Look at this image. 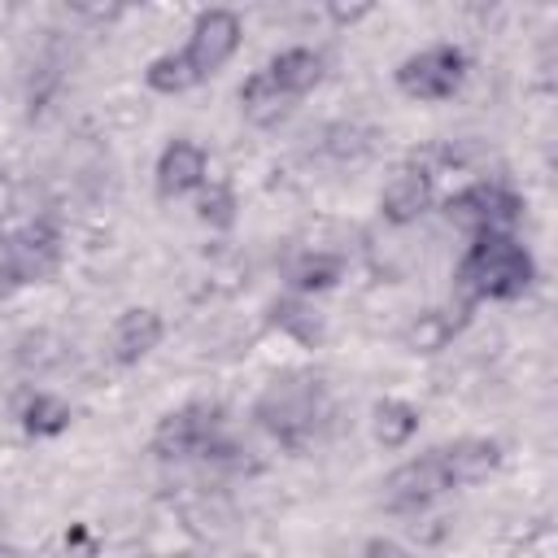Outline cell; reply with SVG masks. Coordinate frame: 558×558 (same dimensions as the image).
<instances>
[{"instance_id": "obj_19", "label": "cell", "mask_w": 558, "mask_h": 558, "mask_svg": "<svg viewBox=\"0 0 558 558\" xmlns=\"http://www.w3.org/2000/svg\"><path fill=\"white\" fill-rule=\"evenodd\" d=\"M275 327L279 331H288L292 340H301V344H318L323 340V318L314 314V305H305L301 296H288V301H275Z\"/></svg>"}, {"instance_id": "obj_12", "label": "cell", "mask_w": 558, "mask_h": 558, "mask_svg": "<svg viewBox=\"0 0 558 558\" xmlns=\"http://www.w3.org/2000/svg\"><path fill=\"white\" fill-rule=\"evenodd\" d=\"M432 205V174L423 166H401L388 183H384V196H379V214L392 222V227H410L418 222V214Z\"/></svg>"}, {"instance_id": "obj_15", "label": "cell", "mask_w": 558, "mask_h": 558, "mask_svg": "<svg viewBox=\"0 0 558 558\" xmlns=\"http://www.w3.org/2000/svg\"><path fill=\"white\" fill-rule=\"evenodd\" d=\"M13 357H17V366H22L26 375H48V371H57V366L70 362V340H65L61 331H52V327H31V331L17 340Z\"/></svg>"}, {"instance_id": "obj_20", "label": "cell", "mask_w": 558, "mask_h": 558, "mask_svg": "<svg viewBox=\"0 0 558 558\" xmlns=\"http://www.w3.org/2000/svg\"><path fill=\"white\" fill-rule=\"evenodd\" d=\"M22 427L35 432V436H57L70 427V405L52 392H31L26 405H22Z\"/></svg>"}, {"instance_id": "obj_23", "label": "cell", "mask_w": 558, "mask_h": 558, "mask_svg": "<svg viewBox=\"0 0 558 558\" xmlns=\"http://www.w3.org/2000/svg\"><path fill=\"white\" fill-rule=\"evenodd\" d=\"M327 153L331 157H362L366 153V131L362 126H349V122H336L331 131H327Z\"/></svg>"}, {"instance_id": "obj_4", "label": "cell", "mask_w": 558, "mask_h": 558, "mask_svg": "<svg viewBox=\"0 0 558 558\" xmlns=\"http://www.w3.org/2000/svg\"><path fill=\"white\" fill-rule=\"evenodd\" d=\"M222 440V418L218 405L209 401H187L170 414H161V423L153 427V453L157 458H205L214 445Z\"/></svg>"}, {"instance_id": "obj_11", "label": "cell", "mask_w": 558, "mask_h": 558, "mask_svg": "<svg viewBox=\"0 0 558 558\" xmlns=\"http://www.w3.org/2000/svg\"><path fill=\"white\" fill-rule=\"evenodd\" d=\"M9 244H13V262H17L22 283H44L61 266V235L52 222H26L22 231L9 235Z\"/></svg>"}, {"instance_id": "obj_25", "label": "cell", "mask_w": 558, "mask_h": 558, "mask_svg": "<svg viewBox=\"0 0 558 558\" xmlns=\"http://www.w3.org/2000/svg\"><path fill=\"white\" fill-rule=\"evenodd\" d=\"M362 558H410V549L397 545V541H388V536H371L362 545Z\"/></svg>"}, {"instance_id": "obj_7", "label": "cell", "mask_w": 558, "mask_h": 558, "mask_svg": "<svg viewBox=\"0 0 558 558\" xmlns=\"http://www.w3.org/2000/svg\"><path fill=\"white\" fill-rule=\"evenodd\" d=\"M445 466H440V453H423V458H410L401 462L388 480H384V506L388 510H423L432 506L440 493H445Z\"/></svg>"}, {"instance_id": "obj_5", "label": "cell", "mask_w": 558, "mask_h": 558, "mask_svg": "<svg viewBox=\"0 0 558 558\" xmlns=\"http://www.w3.org/2000/svg\"><path fill=\"white\" fill-rule=\"evenodd\" d=\"M462 78H466V52L453 44H432L397 65V87L410 100H449L462 87Z\"/></svg>"}, {"instance_id": "obj_22", "label": "cell", "mask_w": 558, "mask_h": 558, "mask_svg": "<svg viewBox=\"0 0 558 558\" xmlns=\"http://www.w3.org/2000/svg\"><path fill=\"white\" fill-rule=\"evenodd\" d=\"M196 218H201L205 227H214V231H227V227L235 222V192H231L227 183H209V179H205V187H201V196H196Z\"/></svg>"}, {"instance_id": "obj_17", "label": "cell", "mask_w": 558, "mask_h": 558, "mask_svg": "<svg viewBox=\"0 0 558 558\" xmlns=\"http://www.w3.org/2000/svg\"><path fill=\"white\" fill-rule=\"evenodd\" d=\"M344 275V257L340 253H318V248H296V257L288 262V283L296 296L305 292H323Z\"/></svg>"}, {"instance_id": "obj_26", "label": "cell", "mask_w": 558, "mask_h": 558, "mask_svg": "<svg viewBox=\"0 0 558 558\" xmlns=\"http://www.w3.org/2000/svg\"><path fill=\"white\" fill-rule=\"evenodd\" d=\"M13 209H17V183H13L9 174H0V222H4Z\"/></svg>"}, {"instance_id": "obj_2", "label": "cell", "mask_w": 558, "mask_h": 558, "mask_svg": "<svg viewBox=\"0 0 558 558\" xmlns=\"http://www.w3.org/2000/svg\"><path fill=\"white\" fill-rule=\"evenodd\" d=\"M257 423L283 440V445H301L314 423L323 418V384L314 375H279L262 397H257Z\"/></svg>"}, {"instance_id": "obj_16", "label": "cell", "mask_w": 558, "mask_h": 558, "mask_svg": "<svg viewBox=\"0 0 558 558\" xmlns=\"http://www.w3.org/2000/svg\"><path fill=\"white\" fill-rule=\"evenodd\" d=\"M292 96H283L270 78H266V70H257L244 87H240V109H244V118L253 122V126H279L288 113H292Z\"/></svg>"}, {"instance_id": "obj_14", "label": "cell", "mask_w": 558, "mask_h": 558, "mask_svg": "<svg viewBox=\"0 0 558 558\" xmlns=\"http://www.w3.org/2000/svg\"><path fill=\"white\" fill-rule=\"evenodd\" d=\"M266 78H270L283 96L301 100L305 92H314V87H318V78H323V57H318L314 48H283V52H275V57H270Z\"/></svg>"}, {"instance_id": "obj_8", "label": "cell", "mask_w": 558, "mask_h": 558, "mask_svg": "<svg viewBox=\"0 0 558 558\" xmlns=\"http://www.w3.org/2000/svg\"><path fill=\"white\" fill-rule=\"evenodd\" d=\"M153 174H157V192H161L166 201H179V196L205 187V179H209V153H205L196 140L179 135V140H170V144L161 148Z\"/></svg>"}, {"instance_id": "obj_1", "label": "cell", "mask_w": 558, "mask_h": 558, "mask_svg": "<svg viewBox=\"0 0 558 558\" xmlns=\"http://www.w3.org/2000/svg\"><path fill=\"white\" fill-rule=\"evenodd\" d=\"M536 279L532 253L514 240V231H493V235H475L471 248L462 253L453 283L462 305L475 301H514L527 292V283Z\"/></svg>"}, {"instance_id": "obj_13", "label": "cell", "mask_w": 558, "mask_h": 558, "mask_svg": "<svg viewBox=\"0 0 558 558\" xmlns=\"http://www.w3.org/2000/svg\"><path fill=\"white\" fill-rule=\"evenodd\" d=\"M466 310L471 305H440V310H423L410 327H405V349L410 353H440V349H449L453 344V336L462 331V323H466Z\"/></svg>"}, {"instance_id": "obj_10", "label": "cell", "mask_w": 558, "mask_h": 558, "mask_svg": "<svg viewBox=\"0 0 558 558\" xmlns=\"http://www.w3.org/2000/svg\"><path fill=\"white\" fill-rule=\"evenodd\" d=\"M436 453H440V466H445V484L449 488L480 484V480H488L501 466V445L488 440V436H458V440H449Z\"/></svg>"}, {"instance_id": "obj_21", "label": "cell", "mask_w": 558, "mask_h": 558, "mask_svg": "<svg viewBox=\"0 0 558 558\" xmlns=\"http://www.w3.org/2000/svg\"><path fill=\"white\" fill-rule=\"evenodd\" d=\"M144 83H148L153 92H161V96H179V92L196 87V74H192V65H187L183 52H161V57L148 61Z\"/></svg>"}, {"instance_id": "obj_6", "label": "cell", "mask_w": 558, "mask_h": 558, "mask_svg": "<svg viewBox=\"0 0 558 558\" xmlns=\"http://www.w3.org/2000/svg\"><path fill=\"white\" fill-rule=\"evenodd\" d=\"M240 35H244V26H240V17H235L231 9H205V13L192 22L187 44H183L179 52L187 57V65H192L196 83H201V78H209V74H218V70L235 57Z\"/></svg>"}, {"instance_id": "obj_27", "label": "cell", "mask_w": 558, "mask_h": 558, "mask_svg": "<svg viewBox=\"0 0 558 558\" xmlns=\"http://www.w3.org/2000/svg\"><path fill=\"white\" fill-rule=\"evenodd\" d=\"M327 13H331L336 22H353V17H366V13H371V4H349V9H344V4H331Z\"/></svg>"}, {"instance_id": "obj_18", "label": "cell", "mask_w": 558, "mask_h": 558, "mask_svg": "<svg viewBox=\"0 0 558 558\" xmlns=\"http://www.w3.org/2000/svg\"><path fill=\"white\" fill-rule=\"evenodd\" d=\"M371 432H375V440H379L384 449H401V445H410V436L418 432V410H414L410 401L384 397V401H375V410H371Z\"/></svg>"}, {"instance_id": "obj_29", "label": "cell", "mask_w": 558, "mask_h": 558, "mask_svg": "<svg viewBox=\"0 0 558 558\" xmlns=\"http://www.w3.org/2000/svg\"><path fill=\"white\" fill-rule=\"evenodd\" d=\"M131 558H153V554H131Z\"/></svg>"}, {"instance_id": "obj_28", "label": "cell", "mask_w": 558, "mask_h": 558, "mask_svg": "<svg viewBox=\"0 0 558 558\" xmlns=\"http://www.w3.org/2000/svg\"><path fill=\"white\" fill-rule=\"evenodd\" d=\"M170 558H196V554H170Z\"/></svg>"}, {"instance_id": "obj_24", "label": "cell", "mask_w": 558, "mask_h": 558, "mask_svg": "<svg viewBox=\"0 0 558 558\" xmlns=\"http://www.w3.org/2000/svg\"><path fill=\"white\" fill-rule=\"evenodd\" d=\"M17 283H22V275H17V262H13V244H9V235H0V301H4Z\"/></svg>"}, {"instance_id": "obj_3", "label": "cell", "mask_w": 558, "mask_h": 558, "mask_svg": "<svg viewBox=\"0 0 558 558\" xmlns=\"http://www.w3.org/2000/svg\"><path fill=\"white\" fill-rule=\"evenodd\" d=\"M519 214H523V201L501 179H480V183H471V187H462L458 196L445 201V218L458 231H466L471 240L493 235V231H514Z\"/></svg>"}, {"instance_id": "obj_9", "label": "cell", "mask_w": 558, "mask_h": 558, "mask_svg": "<svg viewBox=\"0 0 558 558\" xmlns=\"http://www.w3.org/2000/svg\"><path fill=\"white\" fill-rule=\"evenodd\" d=\"M161 331H166V323H161V314L153 305L122 310L118 323H113V336H109V357L118 366H140L161 344Z\"/></svg>"}]
</instances>
